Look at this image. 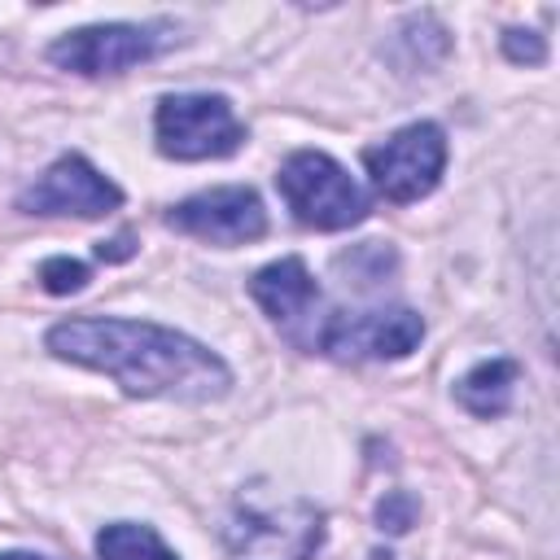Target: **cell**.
I'll list each match as a JSON object with an SVG mask.
<instances>
[{
    "mask_svg": "<svg viewBox=\"0 0 560 560\" xmlns=\"http://www.w3.org/2000/svg\"><path fill=\"white\" fill-rule=\"evenodd\" d=\"M516 359H481L472 363L459 381H455V398L464 411L481 416V420H494L512 407V394H516Z\"/></svg>",
    "mask_w": 560,
    "mask_h": 560,
    "instance_id": "11",
    "label": "cell"
},
{
    "mask_svg": "<svg viewBox=\"0 0 560 560\" xmlns=\"http://www.w3.org/2000/svg\"><path fill=\"white\" fill-rule=\"evenodd\" d=\"M101 258H127L131 249H127V236H118V241H109V249H96Z\"/></svg>",
    "mask_w": 560,
    "mask_h": 560,
    "instance_id": "17",
    "label": "cell"
},
{
    "mask_svg": "<svg viewBox=\"0 0 560 560\" xmlns=\"http://www.w3.org/2000/svg\"><path fill=\"white\" fill-rule=\"evenodd\" d=\"M39 284L48 293H74L88 284V267L79 258H48V262H39Z\"/></svg>",
    "mask_w": 560,
    "mask_h": 560,
    "instance_id": "14",
    "label": "cell"
},
{
    "mask_svg": "<svg viewBox=\"0 0 560 560\" xmlns=\"http://www.w3.org/2000/svg\"><path fill=\"white\" fill-rule=\"evenodd\" d=\"M451 52V35L446 26L433 18V13H411L394 39H389V57L402 74H420V70H433L442 57Z\"/></svg>",
    "mask_w": 560,
    "mask_h": 560,
    "instance_id": "12",
    "label": "cell"
},
{
    "mask_svg": "<svg viewBox=\"0 0 560 560\" xmlns=\"http://www.w3.org/2000/svg\"><path fill=\"white\" fill-rule=\"evenodd\" d=\"M122 206V188L101 175L83 153L57 158L35 184L18 192V210L26 214H74V219H101Z\"/></svg>",
    "mask_w": 560,
    "mask_h": 560,
    "instance_id": "8",
    "label": "cell"
},
{
    "mask_svg": "<svg viewBox=\"0 0 560 560\" xmlns=\"http://www.w3.org/2000/svg\"><path fill=\"white\" fill-rule=\"evenodd\" d=\"M376 521H381V529H389V534H402V529L416 521V499H411L407 490H394V494H385V499H381V508H376Z\"/></svg>",
    "mask_w": 560,
    "mask_h": 560,
    "instance_id": "16",
    "label": "cell"
},
{
    "mask_svg": "<svg viewBox=\"0 0 560 560\" xmlns=\"http://www.w3.org/2000/svg\"><path fill=\"white\" fill-rule=\"evenodd\" d=\"M153 140L158 153L175 162H210L232 158L245 144V122L219 92H175L153 109Z\"/></svg>",
    "mask_w": 560,
    "mask_h": 560,
    "instance_id": "4",
    "label": "cell"
},
{
    "mask_svg": "<svg viewBox=\"0 0 560 560\" xmlns=\"http://www.w3.org/2000/svg\"><path fill=\"white\" fill-rule=\"evenodd\" d=\"M175 44V26L166 22H96L66 31L48 44V61L70 74H122L140 61L162 57Z\"/></svg>",
    "mask_w": 560,
    "mask_h": 560,
    "instance_id": "5",
    "label": "cell"
},
{
    "mask_svg": "<svg viewBox=\"0 0 560 560\" xmlns=\"http://www.w3.org/2000/svg\"><path fill=\"white\" fill-rule=\"evenodd\" d=\"M0 560H52V556H35V551H0Z\"/></svg>",
    "mask_w": 560,
    "mask_h": 560,
    "instance_id": "18",
    "label": "cell"
},
{
    "mask_svg": "<svg viewBox=\"0 0 560 560\" xmlns=\"http://www.w3.org/2000/svg\"><path fill=\"white\" fill-rule=\"evenodd\" d=\"M424 341V319L411 306H376V311H337L324 315L311 346L341 363L368 359H407Z\"/></svg>",
    "mask_w": 560,
    "mask_h": 560,
    "instance_id": "7",
    "label": "cell"
},
{
    "mask_svg": "<svg viewBox=\"0 0 560 560\" xmlns=\"http://www.w3.org/2000/svg\"><path fill=\"white\" fill-rule=\"evenodd\" d=\"M319 542L324 512L311 499L284 494L267 481L241 486L223 521L228 560H315Z\"/></svg>",
    "mask_w": 560,
    "mask_h": 560,
    "instance_id": "2",
    "label": "cell"
},
{
    "mask_svg": "<svg viewBox=\"0 0 560 560\" xmlns=\"http://www.w3.org/2000/svg\"><path fill=\"white\" fill-rule=\"evenodd\" d=\"M96 556L101 560H179L162 534L153 525H140V521H114L96 534Z\"/></svg>",
    "mask_w": 560,
    "mask_h": 560,
    "instance_id": "13",
    "label": "cell"
},
{
    "mask_svg": "<svg viewBox=\"0 0 560 560\" xmlns=\"http://www.w3.org/2000/svg\"><path fill=\"white\" fill-rule=\"evenodd\" d=\"M249 298L262 306V315L276 328L298 337V328L311 324V315L319 306V284H315V276H311V267L302 258H276V262L254 271Z\"/></svg>",
    "mask_w": 560,
    "mask_h": 560,
    "instance_id": "10",
    "label": "cell"
},
{
    "mask_svg": "<svg viewBox=\"0 0 560 560\" xmlns=\"http://www.w3.org/2000/svg\"><path fill=\"white\" fill-rule=\"evenodd\" d=\"M276 188H280L284 206L293 210V219L302 228L341 232V228H354L368 214L363 184L337 158H328L319 149L289 153L280 162V171H276Z\"/></svg>",
    "mask_w": 560,
    "mask_h": 560,
    "instance_id": "3",
    "label": "cell"
},
{
    "mask_svg": "<svg viewBox=\"0 0 560 560\" xmlns=\"http://www.w3.org/2000/svg\"><path fill=\"white\" fill-rule=\"evenodd\" d=\"M503 57L516 61V66H538V61L547 57V44H542L538 31H521V26H512V31H503Z\"/></svg>",
    "mask_w": 560,
    "mask_h": 560,
    "instance_id": "15",
    "label": "cell"
},
{
    "mask_svg": "<svg viewBox=\"0 0 560 560\" xmlns=\"http://www.w3.org/2000/svg\"><path fill=\"white\" fill-rule=\"evenodd\" d=\"M166 223L184 236L210 241V245H245L267 232V210L262 197L245 184H223L206 188L197 197H184L166 210Z\"/></svg>",
    "mask_w": 560,
    "mask_h": 560,
    "instance_id": "9",
    "label": "cell"
},
{
    "mask_svg": "<svg viewBox=\"0 0 560 560\" xmlns=\"http://www.w3.org/2000/svg\"><path fill=\"white\" fill-rule=\"evenodd\" d=\"M44 346L66 363L105 372L131 398L214 402L232 389V368L210 346L149 319H114V315L61 319L48 328Z\"/></svg>",
    "mask_w": 560,
    "mask_h": 560,
    "instance_id": "1",
    "label": "cell"
},
{
    "mask_svg": "<svg viewBox=\"0 0 560 560\" xmlns=\"http://www.w3.org/2000/svg\"><path fill=\"white\" fill-rule=\"evenodd\" d=\"M363 166L385 201H420L438 188L446 171V131L438 122H407L381 144L363 149Z\"/></svg>",
    "mask_w": 560,
    "mask_h": 560,
    "instance_id": "6",
    "label": "cell"
}]
</instances>
